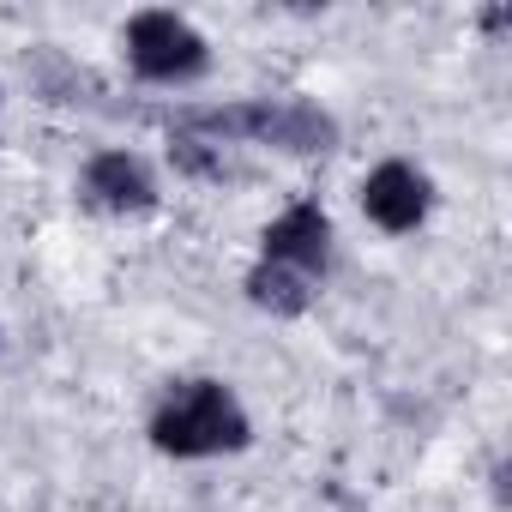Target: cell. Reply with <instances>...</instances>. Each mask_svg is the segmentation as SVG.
I'll return each mask as SVG.
<instances>
[{
  "mask_svg": "<svg viewBox=\"0 0 512 512\" xmlns=\"http://www.w3.org/2000/svg\"><path fill=\"white\" fill-rule=\"evenodd\" d=\"M145 440L175 458V464H205V458H235L253 446V416L241 392L217 374H187L169 380L145 416Z\"/></svg>",
  "mask_w": 512,
  "mask_h": 512,
  "instance_id": "cell-1",
  "label": "cell"
},
{
  "mask_svg": "<svg viewBox=\"0 0 512 512\" xmlns=\"http://www.w3.org/2000/svg\"><path fill=\"white\" fill-rule=\"evenodd\" d=\"M121 61L139 85H157V91H187L211 73V43L205 31L187 19V13H169V7H145L121 25Z\"/></svg>",
  "mask_w": 512,
  "mask_h": 512,
  "instance_id": "cell-2",
  "label": "cell"
},
{
  "mask_svg": "<svg viewBox=\"0 0 512 512\" xmlns=\"http://www.w3.org/2000/svg\"><path fill=\"white\" fill-rule=\"evenodd\" d=\"M73 193H79L91 211H103V217H151L157 199H163V181H157V163H151L145 151H133V145H103V151L85 157Z\"/></svg>",
  "mask_w": 512,
  "mask_h": 512,
  "instance_id": "cell-3",
  "label": "cell"
},
{
  "mask_svg": "<svg viewBox=\"0 0 512 512\" xmlns=\"http://www.w3.org/2000/svg\"><path fill=\"white\" fill-rule=\"evenodd\" d=\"M356 205L380 235H416L434 217V175L422 163H410V157H380L362 175Z\"/></svg>",
  "mask_w": 512,
  "mask_h": 512,
  "instance_id": "cell-4",
  "label": "cell"
},
{
  "mask_svg": "<svg viewBox=\"0 0 512 512\" xmlns=\"http://www.w3.org/2000/svg\"><path fill=\"white\" fill-rule=\"evenodd\" d=\"M332 241H338L332 211L320 199H296V205H284L260 229V260L266 266H284V272H296L308 284H326V272H332Z\"/></svg>",
  "mask_w": 512,
  "mask_h": 512,
  "instance_id": "cell-5",
  "label": "cell"
},
{
  "mask_svg": "<svg viewBox=\"0 0 512 512\" xmlns=\"http://www.w3.org/2000/svg\"><path fill=\"white\" fill-rule=\"evenodd\" d=\"M241 290H247L253 308L272 314V320H302V314L320 302V284H308V278H296V272H284V266H266V260L247 266Z\"/></svg>",
  "mask_w": 512,
  "mask_h": 512,
  "instance_id": "cell-6",
  "label": "cell"
},
{
  "mask_svg": "<svg viewBox=\"0 0 512 512\" xmlns=\"http://www.w3.org/2000/svg\"><path fill=\"white\" fill-rule=\"evenodd\" d=\"M0 356H7V326H0Z\"/></svg>",
  "mask_w": 512,
  "mask_h": 512,
  "instance_id": "cell-7",
  "label": "cell"
},
{
  "mask_svg": "<svg viewBox=\"0 0 512 512\" xmlns=\"http://www.w3.org/2000/svg\"><path fill=\"white\" fill-rule=\"evenodd\" d=\"M0 109H7V85H0Z\"/></svg>",
  "mask_w": 512,
  "mask_h": 512,
  "instance_id": "cell-8",
  "label": "cell"
}]
</instances>
